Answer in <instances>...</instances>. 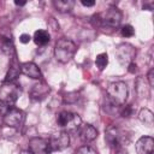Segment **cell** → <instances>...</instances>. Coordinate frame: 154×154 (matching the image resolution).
<instances>
[{
  "instance_id": "cell-2",
  "label": "cell",
  "mask_w": 154,
  "mask_h": 154,
  "mask_svg": "<svg viewBox=\"0 0 154 154\" xmlns=\"http://www.w3.org/2000/svg\"><path fill=\"white\" fill-rule=\"evenodd\" d=\"M76 51H77V47H76V45L71 40H69V38H60L55 43L54 57H55V59L59 63L66 64V63H69L73 58Z\"/></svg>"
},
{
  "instance_id": "cell-12",
  "label": "cell",
  "mask_w": 154,
  "mask_h": 154,
  "mask_svg": "<svg viewBox=\"0 0 154 154\" xmlns=\"http://www.w3.org/2000/svg\"><path fill=\"white\" fill-rule=\"evenodd\" d=\"M49 91H51L49 85L45 82H40L35 84L30 90V97L34 100H43L49 94Z\"/></svg>"
},
{
  "instance_id": "cell-30",
  "label": "cell",
  "mask_w": 154,
  "mask_h": 154,
  "mask_svg": "<svg viewBox=\"0 0 154 154\" xmlns=\"http://www.w3.org/2000/svg\"><path fill=\"white\" fill-rule=\"evenodd\" d=\"M150 154H153V153H150Z\"/></svg>"
},
{
  "instance_id": "cell-15",
  "label": "cell",
  "mask_w": 154,
  "mask_h": 154,
  "mask_svg": "<svg viewBox=\"0 0 154 154\" xmlns=\"http://www.w3.org/2000/svg\"><path fill=\"white\" fill-rule=\"evenodd\" d=\"M0 51L6 55H13L14 57V46L10 37L0 36Z\"/></svg>"
},
{
  "instance_id": "cell-26",
  "label": "cell",
  "mask_w": 154,
  "mask_h": 154,
  "mask_svg": "<svg viewBox=\"0 0 154 154\" xmlns=\"http://www.w3.org/2000/svg\"><path fill=\"white\" fill-rule=\"evenodd\" d=\"M81 4L83 5V6H85V7H91V6H94L95 5V1H85V0H82L81 1Z\"/></svg>"
},
{
  "instance_id": "cell-29",
  "label": "cell",
  "mask_w": 154,
  "mask_h": 154,
  "mask_svg": "<svg viewBox=\"0 0 154 154\" xmlns=\"http://www.w3.org/2000/svg\"><path fill=\"white\" fill-rule=\"evenodd\" d=\"M20 154H31V153H30V150H23V152H20Z\"/></svg>"
},
{
  "instance_id": "cell-21",
  "label": "cell",
  "mask_w": 154,
  "mask_h": 154,
  "mask_svg": "<svg viewBox=\"0 0 154 154\" xmlns=\"http://www.w3.org/2000/svg\"><path fill=\"white\" fill-rule=\"evenodd\" d=\"M75 154H99L96 149H94L90 146H82L81 148H78L76 150Z\"/></svg>"
},
{
  "instance_id": "cell-14",
  "label": "cell",
  "mask_w": 154,
  "mask_h": 154,
  "mask_svg": "<svg viewBox=\"0 0 154 154\" xmlns=\"http://www.w3.org/2000/svg\"><path fill=\"white\" fill-rule=\"evenodd\" d=\"M20 72V65L19 63L17 61L16 59V55L13 57L11 64H10V69H8V72L6 75V78H5V82H16V79L18 78Z\"/></svg>"
},
{
  "instance_id": "cell-20",
  "label": "cell",
  "mask_w": 154,
  "mask_h": 154,
  "mask_svg": "<svg viewBox=\"0 0 154 154\" xmlns=\"http://www.w3.org/2000/svg\"><path fill=\"white\" fill-rule=\"evenodd\" d=\"M95 64H96L97 69L100 71H102L107 66V64H108V55H107V53H100L96 57V59H95Z\"/></svg>"
},
{
  "instance_id": "cell-25",
  "label": "cell",
  "mask_w": 154,
  "mask_h": 154,
  "mask_svg": "<svg viewBox=\"0 0 154 154\" xmlns=\"http://www.w3.org/2000/svg\"><path fill=\"white\" fill-rule=\"evenodd\" d=\"M30 40H31V37H30V35H28V34H23V35H20V37H19V41H20L22 43H28V42H30Z\"/></svg>"
},
{
  "instance_id": "cell-4",
  "label": "cell",
  "mask_w": 154,
  "mask_h": 154,
  "mask_svg": "<svg viewBox=\"0 0 154 154\" xmlns=\"http://www.w3.org/2000/svg\"><path fill=\"white\" fill-rule=\"evenodd\" d=\"M24 120H25L24 112L13 106H7V109L2 114V122L8 128L18 129L24 124Z\"/></svg>"
},
{
  "instance_id": "cell-7",
  "label": "cell",
  "mask_w": 154,
  "mask_h": 154,
  "mask_svg": "<svg viewBox=\"0 0 154 154\" xmlns=\"http://www.w3.org/2000/svg\"><path fill=\"white\" fill-rule=\"evenodd\" d=\"M123 140H124V136H123V132L116 128V126H109L107 130H106V134H105V141L106 143L108 144L109 148L117 150L122 147L123 144Z\"/></svg>"
},
{
  "instance_id": "cell-28",
  "label": "cell",
  "mask_w": 154,
  "mask_h": 154,
  "mask_svg": "<svg viewBox=\"0 0 154 154\" xmlns=\"http://www.w3.org/2000/svg\"><path fill=\"white\" fill-rule=\"evenodd\" d=\"M14 4H16L17 6H24L26 2H25V1H17V0H16V1H14Z\"/></svg>"
},
{
  "instance_id": "cell-1",
  "label": "cell",
  "mask_w": 154,
  "mask_h": 154,
  "mask_svg": "<svg viewBox=\"0 0 154 154\" xmlns=\"http://www.w3.org/2000/svg\"><path fill=\"white\" fill-rule=\"evenodd\" d=\"M107 97L108 101L112 103V106H123L128 99V85L122 82V81H117V82H112L108 87H107Z\"/></svg>"
},
{
  "instance_id": "cell-6",
  "label": "cell",
  "mask_w": 154,
  "mask_h": 154,
  "mask_svg": "<svg viewBox=\"0 0 154 154\" xmlns=\"http://www.w3.org/2000/svg\"><path fill=\"white\" fill-rule=\"evenodd\" d=\"M100 16H101V24L108 28H118L123 18L122 12L117 7H109L106 12L100 13Z\"/></svg>"
},
{
  "instance_id": "cell-8",
  "label": "cell",
  "mask_w": 154,
  "mask_h": 154,
  "mask_svg": "<svg viewBox=\"0 0 154 154\" xmlns=\"http://www.w3.org/2000/svg\"><path fill=\"white\" fill-rule=\"evenodd\" d=\"M49 147L52 152L55 150H64L70 146V137L66 131H60L58 134H54L48 138Z\"/></svg>"
},
{
  "instance_id": "cell-5",
  "label": "cell",
  "mask_w": 154,
  "mask_h": 154,
  "mask_svg": "<svg viewBox=\"0 0 154 154\" xmlns=\"http://www.w3.org/2000/svg\"><path fill=\"white\" fill-rule=\"evenodd\" d=\"M135 57H136V49L130 43H120L116 48V58L119 61V64L123 66H128L129 64L134 63Z\"/></svg>"
},
{
  "instance_id": "cell-24",
  "label": "cell",
  "mask_w": 154,
  "mask_h": 154,
  "mask_svg": "<svg viewBox=\"0 0 154 154\" xmlns=\"http://www.w3.org/2000/svg\"><path fill=\"white\" fill-rule=\"evenodd\" d=\"M147 77H148L149 85H150V87H153V85H154V70H153V69H150V70H149V72H148Z\"/></svg>"
},
{
  "instance_id": "cell-19",
  "label": "cell",
  "mask_w": 154,
  "mask_h": 154,
  "mask_svg": "<svg viewBox=\"0 0 154 154\" xmlns=\"http://www.w3.org/2000/svg\"><path fill=\"white\" fill-rule=\"evenodd\" d=\"M73 114H75V113H71V112H67V111L60 112V113L57 116V123H58V125L61 126V128H65V126L69 124V122L72 119Z\"/></svg>"
},
{
  "instance_id": "cell-10",
  "label": "cell",
  "mask_w": 154,
  "mask_h": 154,
  "mask_svg": "<svg viewBox=\"0 0 154 154\" xmlns=\"http://www.w3.org/2000/svg\"><path fill=\"white\" fill-rule=\"evenodd\" d=\"M135 146L137 154H150L154 149V140L150 136H142L137 140Z\"/></svg>"
},
{
  "instance_id": "cell-9",
  "label": "cell",
  "mask_w": 154,
  "mask_h": 154,
  "mask_svg": "<svg viewBox=\"0 0 154 154\" xmlns=\"http://www.w3.org/2000/svg\"><path fill=\"white\" fill-rule=\"evenodd\" d=\"M29 150L31 154H51L49 142L42 137H34L29 142Z\"/></svg>"
},
{
  "instance_id": "cell-22",
  "label": "cell",
  "mask_w": 154,
  "mask_h": 154,
  "mask_svg": "<svg viewBox=\"0 0 154 154\" xmlns=\"http://www.w3.org/2000/svg\"><path fill=\"white\" fill-rule=\"evenodd\" d=\"M120 32H122V36H124V37H131V36H134L135 30H134V28L130 24H126V25H124L122 28Z\"/></svg>"
},
{
  "instance_id": "cell-13",
  "label": "cell",
  "mask_w": 154,
  "mask_h": 154,
  "mask_svg": "<svg viewBox=\"0 0 154 154\" xmlns=\"http://www.w3.org/2000/svg\"><path fill=\"white\" fill-rule=\"evenodd\" d=\"M78 134H79V137L83 141H85V142L94 141L97 137V130L93 125H90V124H83V125H81V128L78 130Z\"/></svg>"
},
{
  "instance_id": "cell-11",
  "label": "cell",
  "mask_w": 154,
  "mask_h": 154,
  "mask_svg": "<svg viewBox=\"0 0 154 154\" xmlns=\"http://www.w3.org/2000/svg\"><path fill=\"white\" fill-rule=\"evenodd\" d=\"M20 72L32 79H40L42 77V73H41L38 66L32 61H25V63L20 64Z\"/></svg>"
},
{
  "instance_id": "cell-27",
  "label": "cell",
  "mask_w": 154,
  "mask_h": 154,
  "mask_svg": "<svg viewBox=\"0 0 154 154\" xmlns=\"http://www.w3.org/2000/svg\"><path fill=\"white\" fill-rule=\"evenodd\" d=\"M128 67H129V72H131V73H134L135 71H136V64L135 63H131V64H129L128 65Z\"/></svg>"
},
{
  "instance_id": "cell-17",
  "label": "cell",
  "mask_w": 154,
  "mask_h": 154,
  "mask_svg": "<svg viewBox=\"0 0 154 154\" xmlns=\"http://www.w3.org/2000/svg\"><path fill=\"white\" fill-rule=\"evenodd\" d=\"M53 4L55 6V8L61 13L70 12L75 6V1L73 0H55Z\"/></svg>"
},
{
  "instance_id": "cell-16",
  "label": "cell",
  "mask_w": 154,
  "mask_h": 154,
  "mask_svg": "<svg viewBox=\"0 0 154 154\" xmlns=\"http://www.w3.org/2000/svg\"><path fill=\"white\" fill-rule=\"evenodd\" d=\"M32 38H34V42H35L36 45H38V46H45V45H47V43L49 42L51 36H49L48 31L40 29V30H36V31H35Z\"/></svg>"
},
{
  "instance_id": "cell-18",
  "label": "cell",
  "mask_w": 154,
  "mask_h": 154,
  "mask_svg": "<svg viewBox=\"0 0 154 154\" xmlns=\"http://www.w3.org/2000/svg\"><path fill=\"white\" fill-rule=\"evenodd\" d=\"M138 118H140V120L144 124V125H147V126H153V123H154V116H153V112L150 111V109H148V108H142L141 111H140V113H138Z\"/></svg>"
},
{
  "instance_id": "cell-23",
  "label": "cell",
  "mask_w": 154,
  "mask_h": 154,
  "mask_svg": "<svg viewBox=\"0 0 154 154\" xmlns=\"http://www.w3.org/2000/svg\"><path fill=\"white\" fill-rule=\"evenodd\" d=\"M124 118H129L130 116H132V107L131 106H125L123 109H122V113H120Z\"/></svg>"
},
{
  "instance_id": "cell-3",
  "label": "cell",
  "mask_w": 154,
  "mask_h": 154,
  "mask_svg": "<svg viewBox=\"0 0 154 154\" xmlns=\"http://www.w3.org/2000/svg\"><path fill=\"white\" fill-rule=\"evenodd\" d=\"M20 94V85L16 82H4L0 87V101L6 106H13Z\"/></svg>"
}]
</instances>
